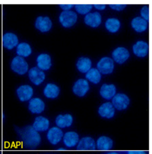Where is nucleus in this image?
Wrapping results in <instances>:
<instances>
[{
  "label": "nucleus",
  "mask_w": 152,
  "mask_h": 154,
  "mask_svg": "<svg viewBox=\"0 0 152 154\" xmlns=\"http://www.w3.org/2000/svg\"><path fill=\"white\" fill-rule=\"evenodd\" d=\"M16 132L23 146L27 149H36L41 143V135L32 126L17 128Z\"/></svg>",
  "instance_id": "1"
},
{
  "label": "nucleus",
  "mask_w": 152,
  "mask_h": 154,
  "mask_svg": "<svg viewBox=\"0 0 152 154\" xmlns=\"http://www.w3.org/2000/svg\"><path fill=\"white\" fill-rule=\"evenodd\" d=\"M63 132L62 129L57 126L50 128L46 133V139L53 146H56L63 141Z\"/></svg>",
  "instance_id": "2"
},
{
  "label": "nucleus",
  "mask_w": 152,
  "mask_h": 154,
  "mask_svg": "<svg viewBox=\"0 0 152 154\" xmlns=\"http://www.w3.org/2000/svg\"><path fill=\"white\" fill-rule=\"evenodd\" d=\"M114 108L117 110L122 111L128 108L130 103V99L128 96L123 93L116 94L112 99V103Z\"/></svg>",
  "instance_id": "3"
},
{
  "label": "nucleus",
  "mask_w": 152,
  "mask_h": 154,
  "mask_svg": "<svg viewBox=\"0 0 152 154\" xmlns=\"http://www.w3.org/2000/svg\"><path fill=\"white\" fill-rule=\"evenodd\" d=\"M29 68L27 63L21 56H16L13 58L11 63V69L14 72L20 75L27 73Z\"/></svg>",
  "instance_id": "4"
},
{
  "label": "nucleus",
  "mask_w": 152,
  "mask_h": 154,
  "mask_svg": "<svg viewBox=\"0 0 152 154\" xmlns=\"http://www.w3.org/2000/svg\"><path fill=\"white\" fill-rule=\"evenodd\" d=\"M77 16L73 11H63L59 16V21L63 26L69 28L73 26L77 21Z\"/></svg>",
  "instance_id": "5"
},
{
  "label": "nucleus",
  "mask_w": 152,
  "mask_h": 154,
  "mask_svg": "<svg viewBox=\"0 0 152 154\" xmlns=\"http://www.w3.org/2000/svg\"><path fill=\"white\" fill-rule=\"evenodd\" d=\"M97 70L103 75H109L113 72L114 61L111 58L104 57L102 58L97 64Z\"/></svg>",
  "instance_id": "6"
},
{
  "label": "nucleus",
  "mask_w": 152,
  "mask_h": 154,
  "mask_svg": "<svg viewBox=\"0 0 152 154\" xmlns=\"http://www.w3.org/2000/svg\"><path fill=\"white\" fill-rule=\"evenodd\" d=\"M80 139V136L77 132L68 131L63 134V141L65 147L72 148L76 147Z\"/></svg>",
  "instance_id": "7"
},
{
  "label": "nucleus",
  "mask_w": 152,
  "mask_h": 154,
  "mask_svg": "<svg viewBox=\"0 0 152 154\" xmlns=\"http://www.w3.org/2000/svg\"><path fill=\"white\" fill-rule=\"evenodd\" d=\"M50 122L48 118L44 116H38L34 119L32 128L38 133L45 132L50 128Z\"/></svg>",
  "instance_id": "8"
},
{
  "label": "nucleus",
  "mask_w": 152,
  "mask_h": 154,
  "mask_svg": "<svg viewBox=\"0 0 152 154\" xmlns=\"http://www.w3.org/2000/svg\"><path fill=\"white\" fill-rule=\"evenodd\" d=\"M89 90V85L86 80L80 79L75 82L73 87V91L79 97L85 96Z\"/></svg>",
  "instance_id": "9"
},
{
  "label": "nucleus",
  "mask_w": 152,
  "mask_h": 154,
  "mask_svg": "<svg viewBox=\"0 0 152 154\" xmlns=\"http://www.w3.org/2000/svg\"><path fill=\"white\" fill-rule=\"evenodd\" d=\"M17 96L21 102L30 101L34 95V90L31 87L27 85L19 86L16 91Z\"/></svg>",
  "instance_id": "10"
},
{
  "label": "nucleus",
  "mask_w": 152,
  "mask_h": 154,
  "mask_svg": "<svg viewBox=\"0 0 152 154\" xmlns=\"http://www.w3.org/2000/svg\"><path fill=\"white\" fill-rule=\"evenodd\" d=\"M28 109L33 114H40L45 109V104L41 99L34 97L29 101Z\"/></svg>",
  "instance_id": "11"
},
{
  "label": "nucleus",
  "mask_w": 152,
  "mask_h": 154,
  "mask_svg": "<svg viewBox=\"0 0 152 154\" xmlns=\"http://www.w3.org/2000/svg\"><path fill=\"white\" fill-rule=\"evenodd\" d=\"M29 77L30 81L36 85H39L45 79L44 72L38 67H34L29 71Z\"/></svg>",
  "instance_id": "12"
},
{
  "label": "nucleus",
  "mask_w": 152,
  "mask_h": 154,
  "mask_svg": "<svg viewBox=\"0 0 152 154\" xmlns=\"http://www.w3.org/2000/svg\"><path fill=\"white\" fill-rule=\"evenodd\" d=\"M78 150H94L96 149V141L90 137H85L80 139L76 146Z\"/></svg>",
  "instance_id": "13"
},
{
  "label": "nucleus",
  "mask_w": 152,
  "mask_h": 154,
  "mask_svg": "<svg viewBox=\"0 0 152 154\" xmlns=\"http://www.w3.org/2000/svg\"><path fill=\"white\" fill-rule=\"evenodd\" d=\"M74 119L72 115L69 113L59 115L55 119L56 126L61 129L68 128L72 125Z\"/></svg>",
  "instance_id": "14"
},
{
  "label": "nucleus",
  "mask_w": 152,
  "mask_h": 154,
  "mask_svg": "<svg viewBox=\"0 0 152 154\" xmlns=\"http://www.w3.org/2000/svg\"><path fill=\"white\" fill-rule=\"evenodd\" d=\"M98 113L102 118L111 119L115 115V109L111 102H105L99 106Z\"/></svg>",
  "instance_id": "15"
},
{
  "label": "nucleus",
  "mask_w": 152,
  "mask_h": 154,
  "mask_svg": "<svg viewBox=\"0 0 152 154\" xmlns=\"http://www.w3.org/2000/svg\"><path fill=\"white\" fill-rule=\"evenodd\" d=\"M114 60L118 64H123L128 60L130 57V53L126 48L122 47L115 49L112 54Z\"/></svg>",
  "instance_id": "16"
},
{
  "label": "nucleus",
  "mask_w": 152,
  "mask_h": 154,
  "mask_svg": "<svg viewBox=\"0 0 152 154\" xmlns=\"http://www.w3.org/2000/svg\"><path fill=\"white\" fill-rule=\"evenodd\" d=\"M52 22L48 17L39 16L37 18L35 22V27L41 32H46L51 29Z\"/></svg>",
  "instance_id": "17"
},
{
  "label": "nucleus",
  "mask_w": 152,
  "mask_h": 154,
  "mask_svg": "<svg viewBox=\"0 0 152 154\" xmlns=\"http://www.w3.org/2000/svg\"><path fill=\"white\" fill-rule=\"evenodd\" d=\"M114 141L112 139L107 136L99 137L96 141V147L99 150H109L112 148Z\"/></svg>",
  "instance_id": "18"
},
{
  "label": "nucleus",
  "mask_w": 152,
  "mask_h": 154,
  "mask_svg": "<svg viewBox=\"0 0 152 154\" xmlns=\"http://www.w3.org/2000/svg\"><path fill=\"white\" fill-rule=\"evenodd\" d=\"M3 46L8 50H11L17 46L18 39L16 35L12 33H7L2 37Z\"/></svg>",
  "instance_id": "19"
},
{
  "label": "nucleus",
  "mask_w": 152,
  "mask_h": 154,
  "mask_svg": "<svg viewBox=\"0 0 152 154\" xmlns=\"http://www.w3.org/2000/svg\"><path fill=\"white\" fill-rule=\"evenodd\" d=\"M85 22L89 26L93 28L97 27L101 24V15L98 12L89 13L85 17Z\"/></svg>",
  "instance_id": "20"
},
{
  "label": "nucleus",
  "mask_w": 152,
  "mask_h": 154,
  "mask_svg": "<svg viewBox=\"0 0 152 154\" xmlns=\"http://www.w3.org/2000/svg\"><path fill=\"white\" fill-rule=\"evenodd\" d=\"M149 46L145 41H138L133 45V53L139 57H144L147 55Z\"/></svg>",
  "instance_id": "21"
},
{
  "label": "nucleus",
  "mask_w": 152,
  "mask_h": 154,
  "mask_svg": "<svg viewBox=\"0 0 152 154\" xmlns=\"http://www.w3.org/2000/svg\"><path fill=\"white\" fill-rule=\"evenodd\" d=\"M116 87L114 85L104 84L102 86L99 93L101 96L107 100H110L116 95Z\"/></svg>",
  "instance_id": "22"
},
{
  "label": "nucleus",
  "mask_w": 152,
  "mask_h": 154,
  "mask_svg": "<svg viewBox=\"0 0 152 154\" xmlns=\"http://www.w3.org/2000/svg\"><path fill=\"white\" fill-rule=\"evenodd\" d=\"M37 66L41 70H48L52 66L51 58L47 54H41L37 58Z\"/></svg>",
  "instance_id": "23"
},
{
  "label": "nucleus",
  "mask_w": 152,
  "mask_h": 154,
  "mask_svg": "<svg viewBox=\"0 0 152 154\" xmlns=\"http://www.w3.org/2000/svg\"><path fill=\"white\" fill-rule=\"evenodd\" d=\"M60 91V88L57 85L50 83L44 89V94L48 99H54L59 96Z\"/></svg>",
  "instance_id": "24"
},
{
  "label": "nucleus",
  "mask_w": 152,
  "mask_h": 154,
  "mask_svg": "<svg viewBox=\"0 0 152 154\" xmlns=\"http://www.w3.org/2000/svg\"><path fill=\"white\" fill-rule=\"evenodd\" d=\"M131 25L135 31L141 33L147 29V22L141 17H135L131 21Z\"/></svg>",
  "instance_id": "25"
},
{
  "label": "nucleus",
  "mask_w": 152,
  "mask_h": 154,
  "mask_svg": "<svg viewBox=\"0 0 152 154\" xmlns=\"http://www.w3.org/2000/svg\"><path fill=\"white\" fill-rule=\"evenodd\" d=\"M92 64V60L90 58L81 57L77 60L76 67L80 72L86 73L91 69Z\"/></svg>",
  "instance_id": "26"
},
{
  "label": "nucleus",
  "mask_w": 152,
  "mask_h": 154,
  "mask_svg": "<svg viewBox=\"0 0 152 154\" xmlns=\"http://www.w3.org/2000/svg\"><path fill=\"white\" fill-rule=\"evenodd\" d=\"M105 26L108 31L111 33H116L121 27V22L115 18H110L106 20Z\"/></svg>",
  "instance_id": "27"
},
{
  "label": "nucleus",
  "mask_w": 152,
  "mask_h": 154,
  "mask_svg": "<svg viewBox=\"0 0 152 154\" xmlns=\"http://www.w3.org/2000/svg\"><path fill=\"white\" fill-rule=\"evenodd\" d=\"M86 77L87 79L89 80L90 82L94 84H97L99 83L101 79V75L99 71L95 69H90L86 75Z\"/></svg>",
  "instance_id": "28"
},
{
  "label": "nucleus",
  "mask_w": 152,
  "mask_h": 154,
  "mask_svg": "<svg viewBox=\"0 0 152 154\" xmlns=\"http://www.w3.org/2000/svg\"><path fill=\"white\" fill-rule=\"evenodd\" d=\"M16 53L18 55L27 57L31 54L32 49L31 46L28 43L22 42L17 46Z\"/></svg>",
  "instance_id": "29"
},
{
  "label": "nucleus",
  "mask_w": 152,
  "mask_h": 154,
  "mask_svg": "<svg viewBox=\"0 0 152 154\" xmlns=\"http://www.w3.org/2000/svg\"><path fill=\"white\" fill-rule=\"evenodd\" d=\"M75 9L80 14H85L89 12L92 8L91 5H75Z\"/></svg>",
  "instance_id": "30"
},
{
  "label": "nucleus",
  "mask_w": 152,
  "mask_h": 154,
  "mask_svg": "<svg viewBox=\"0 0 152 154\" xmlns=\"http://www.w3.org/2000/svg\"><path fill=\"white\" fill-rule=\"evenodd\" d=\"M149 6L148 5H145L144 6L140 11V14L141 16V18L145 19L147 22L149 20Z\"/></svg>",
  "instance_id": "31"
},
{
  "label": "nucleus",
  "mask_w": 152,
  "mask_h": 154,
  "mask_svg": "<svg viewBox=\"0 0 152 154\" xmlns=\"http://www.w3.org/2000/svg\"><path fill=\"white\" fill-rule=\"evenodd\" d=\"M127 5H109V7L111 8V9L116 10V11H122L126 7Z\"/></svg>",
  "instance_id": "32"
},
{
  "label": "nucleus",
  "mask_w": 152,
  "mask_h": 154,
  "mask_svg": "<svg viewBox=\"0 0 152 154\" xmlns=\"http://www.w3.org/2000/svg\"><path fill=\"white\" fill-rule=\"evenodd\" d=\"M60 7L63 9L64 11H68L70 9L74 7L73 5H59Z\"/></svg>",
  "instance_id": "33"
},
{
  "label": "nucleus",
  "mask_w": 152,
  "mask_h": 154,
  "mask_svg": "<svg viewBox=\"0 0 152 154\" xmlns=\"http://www.w3.org/2000/svg\"><path fill=\"white\" fill-rule=\"evenodd\" d=\"M126 154H147L145 151H128L126 152Z\"/></svg>",
  "instance_id": "34"
},
{
  "label": "nucleus",
  "mask_w": 152,
  "mask_h": 154,
  "mask_svg": "<svg viewBox=\"0 0 152 154\" xmlns=\"http://www.w3.org/2000/svg\"><path fill=\"white\" fill-rule=\"evenodd\" d=\"M94 7L99 10H103L106 8V5H95Z\"/></svg>",
  "instance_id": "35"
},
{
  "label": "nucleus",
  "mask_w": 152,
  "mask_h": 154,
  "mask_svg": "<svg viewBox=\"0 0 152 154\" xmlns=\"http://www.w3.org/2000/svg\"><path fill=\"white\" fill-rule=\"evenodd\" d=\"M106 154H119L118 152H108Z\"/></svg>",
  "instance_id": "36"
},
{
  "label": "nucleus",
  "mask_w": 152,
  "mask_h": 154,
  "mask_svg": "<svg viewBox=\"0 0 152 154\" xmlns=\"http://www.w3.org/2000/svg\"><path fill=\"white\" fill-rule=\"evenodd\" d=\"M0 154H2V153H1V152H0Z\"/></svg>",
  "instance_id": "37"
}]
</instances>
